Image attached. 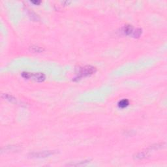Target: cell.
Wrapping results in <instances>:
<instances>
[{"label":"cell","mask_w":167,"mask_h":167,"mask_svg":"<svg viewBox=\"0 0 167 167\" xmlns=\"http://www.w3.org/2000/svg\"><path fill=\"white\" fill-rule=\"evenodd\" d=\"M31 2L35 5H39L41 3V1H36V0L35 1H31Z\"/></svg>","instance_id":"9"},{"label":"cell","mask_w":167,"mask_h":167,"mask_svg":"<svg viewBox=\"0 0 167 167\" xmlns=\"http://www.w3.org/2000/svg\"><path fill=\"white\" fill-rule=\"evenodd\" d=\"M129 105V101L127 99H122L119 101L118 102V106L121 108H126Z\"/></svg>","instance_id":"6"},{"label":"cell","mask_w":167,"mask_h":167,"mask_svg":"<svg viewBox=\"0 0 167 167\" xmlns=\"http://www.w3.org/2000/svg\"><path fill=\"white\" fill-rule=\"evenodd\" d=\"M30 50L33 52H42L44 50L43 48L38 47V46H32L30 47Z\"/></svg>","instance_id":"8"},{"label":"cell","mask_w":167,"mask_h":167,"mask_svg":"<svg viewBox=\"0 0 167 167\" xmlns=\"http://www.w3.org/2000/svg\"><path fill=\"white\" fill-rule=\"evenodd\" d=\"M142 30L140 28H137V29H134V31H133V35H132V37H134V38H138L140 36L142 35Z\"/></svg>","instance_id":"7"},{"label":"cell","mask_w":167,"mask_h":167,"mask_svg":"<svg viewBox=\"0 0 167 167\" xmlns=\"http://www.w3.org/2000/svg\"><path fill=\"white\" fill-rule=\"evenodd\" d=\"M95 72L96 68L95 67L92 66V65L84 66L79 69L77 76L73 79V80L78 81L79 80L82 79V78H85V77H87L88 76H90L92 74H94Z\"/></svg>","instance_id":"1"},{"label":"cell","mask_w":167,"mask_h":167,"mask_svg":"<svg viewBox=\"0 0 167 167\" xmlns=\"http://www.w3.org/2000/svg\"><path fill=\"white\" fill-rule=\"evenodd\" d=\"M134 29L133 28V25H126L122 28V32L123 33V34L126 35L132 36L133 31H134Z\"/></svg>","instance_id":"4"},{"label":"cell","mask_w":167,"mask_h":167,"mask_svg":"<svg viewBox=\"0 0 167 167\" xmlns=\"http://www.w3.org/2000/svg\"><path fill=\"white\" fill-rule=\"evenodd\" d=\"M2 97H3L4 99H5L6 100H7V101H10L11 102L17 104V100H16V99H15L13 96L11 95L7 94V93H4V94L2 95Z\"/></svg>","instance_id":"5"},{"label":"cell","mask_w":167,"mask_h":167,"mask_svg":"<svg viewBox=\"0 0 167 167\" xmlns=\"http://www.w3.org/2000/svg\"><path fill=\"white\" fill-rule=\"evenodd\" d=\"M55 153L56 152L54 151H40V152L37 153H32L30 154V156L31 158H45L47 157H49L50 155H54Z\"/></svg>","instance_id":"2"},{"label":"cell","mask_w":167,"mask_h":167,"mask_svg":"<svg viewBox=\"0 0 167 167\" xmlns=\"http://www.w3.org/2000/svg\"><path fill=\"white\" fill-rule=\"evenodd\" d=\"M30 78L35 80L37 82H43V81H44L45 80L46 76L45 74L42 73H31Z\"/></svg>","instance_id":"3"}]
</instances>
